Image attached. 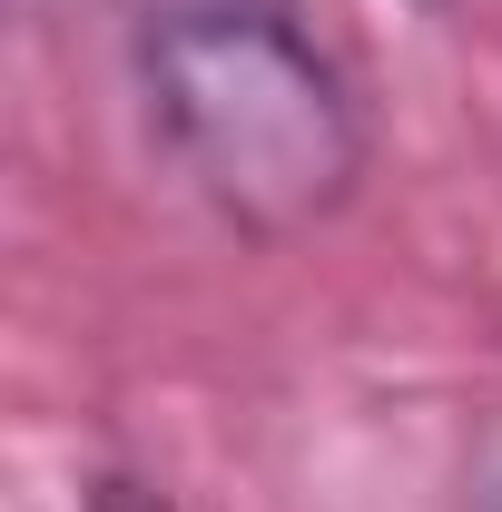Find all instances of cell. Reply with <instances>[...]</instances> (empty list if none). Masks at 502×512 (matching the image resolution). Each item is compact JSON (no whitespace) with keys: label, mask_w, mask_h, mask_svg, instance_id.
I'll list each match as a JSON object with an SVG mask.
<instances>
[{"label":"cell","mask_w":502,"mask_h":512,"mask_svg":"<svg viewBox=\"0 0 502 512\" xmlns=\"http://www.w3.org/2000/svg\"><path fill=\"white\" fill-rule=\"evenodd\" d=\"M128 79L168 168L256 247L315 237L375 168L365 89L306 0H128Z\"/></svg>","instance_id":"obj_1"},{"label":"cell","mask_w":502,"mask_h":512,"mask_svg":"<svg viewBox=\"0 0 502 512\" xmlns=\"http://www.w3.org/2000/svg\"><path fill=\"white\" fill-rule=\"evenodd\" d=\"M89 512H168V493H158V483H138V473H109V483L89 493Z\"/></svg>","instance_id":"obj_2"},{"label":"cell","mask_w":502,"mask_h":512,"mask_svg":"<svg viewBox=\"0 0 502 512\" xmlns=\"http://www.w3.org/2000/svg\"><path fill=\"white\" fill-rule=\"evenodd\" d=\"M473 512H502V414L483 434V463H473Z\"/></svg>","instance_id":"obj_3"}]
</instances>
